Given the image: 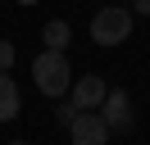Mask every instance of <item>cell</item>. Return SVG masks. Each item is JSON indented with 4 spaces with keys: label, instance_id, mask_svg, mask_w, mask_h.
Returning a JSON list of instances; mask_svg holds the SVG:
<instances>
[{
    "label": "cell",
    "instance_id": "3",
    "mask_svg": "<svg viewBox=\"0 0 150 145\" xmlns=\"http://www.w3.org/2000/svg\"><path fill=\"white\" fill-rule=\"evenodd\" d=\"M68 136H73V145H109V127H105V118L96 113V109H82V113H73V122H68Z\"/></svg>",
    "mask_w": 150,
    "mask_h": 145
},
{
    "label": "cell",
    "instance_id": "1",
    "mask_svg": "<svg viewBox=\"0 0 150 145\" xmlns=\"http://www.w3.org/2000/svg\"><path fill=\"white\" fill-rule=\"evenodd\" d=\"M32 77H37V91L50 100L68 95V86H73V72H68V54L64 50H41L37 59H32Z\"/></svg>",
    "mask_w": 150,
    "mask_h": 145
},
{
    "label": "cell",
    "instance_id": "2",
    "mask_svg": "<svg viewBox=\"0 0 150 145\" xmlns=\"http://www.w3.org/2000/svg\"><path fill=\"white\" fill-rule=\"evenodd\" d=\"M132 9H123V5H105L100 14L91 18V41L96 45H123L132 36Z\"/></svg>",
    "mask_w": 150,
    "mask_h": 145
},
{
    "label": "cell",
    "instance_id": "9",
    "mask_svg": "<svg viewBox=\"0 0 150 145\" xmlns=\"http://www.w3.org/2000/svg\"><path fill=\"white\" fill-rule=\"evenodd\" d=\"M73 113H77L73 104H59V109H55V118H59V127H68V122H73Z\"/></svg>",
    "mask_w": 150,
    "mask_h": 145
},
{
    "label": "cell",
    "instance_id": "11",
    "mask_svg": "<svg viewBox=\"0 0 150 145\" xmlns=\"http://www.w3.org/2000/svg\"><path fill=\"white\" fill-rule=\"evenodd\" d=\"M14 5H37V0H14Z\"/></svg>",
    "mask_w": 150,
    "mask_h": 145
},
{
    "label": "cell",
    "instance_id": "5",
    "mask_svg": "<svg viewBox=\"0 0 150 145\" xmlns=\"http://www.w3.org/2000/svg\"><path fill=\"white\" fill-rule=\"evenodd\" d=\"M100 118H105V127L109 132H132V95L127 91H109L105 95V104H100Z\"/></svg>",
    "mask_w": 150,
    "mask_h": 145
},
{
    "label": "cell",
    "instance_id": "12",
    "mask_svg": "<svg viewBox=\"0 0 150 145\" xmlns=\"http://www.w3.org/2000/svg\"><path fill=\"white\" fill-rule=\"evenodd\" d=\"M14 145H28V141H14Z\"/></svg>",
    "mask_w": 150,
    "mask_h": 145
},
{
    "label": "cell",
    "instance_id": "6",
    "mask_svg": "<svg viewBox=\"0 0 150 145\" xmlns=\"http://www.w3.org/2000/svg\"><path fill=\"white\" fill-rule=\"evenodd\" d=\"M18 109H23L18 86H14L9 72H0V122H14V118H18Z\"/></svg>",
    "mask_w": 150,
    "mask_h": 145
},
{
    "label": "cell",
    "instance_id": "7",
    "mask_svg": "<svg viewBox=\"0 0 150 145\" xmlns=\"http://www.w3.org/2000/svg\"><path fill=\"white\" fill-rule=\"evenodd\" d=\"M41 41H46V50H68V41H73V27H68L64 18H50V23L41 27Z\"/></svg>",
    "mask_w": 150,
    "mask_h": 145
},
{
    "label": "cell",
    "instance_id": "4",
    "mask_svg": "<svg viewBox=\"0 0 150 145\" xmlns=\"http://www.w3.org/2000/svg\"><path fill=\"white\" fill-rule=\"evenodd\" d=\"M105 95H109V86H105V77H96V72H86V77H73V86H68V104L82 113V109H100Z\"/></svg>",
    "mask_w": 150,
    "mask_h": 145
},
{
    "label": "cell",
    "instance_id": "8",
    "mask_svg": "<svg viewBox=\"0 0 150 145\" xmlns=\"http://www.w3.org/2000/svg\"><path fill=\"white\" fill-rule=\"evenodd\" d=\"M14 59H18V50H14V41H0V72H9Z\"/></svg>",
    "mask_w": 150,
    "mask_h": 145
},
{
    "label": "cell",
    "instance_id": "10",
    "mask_svg": "<svg viewBox=\"0 0 150 145\" xmlns=\"http://www.w3.org/2000/svg\"><path fill=\"white\" fill-rule=\"evenodd\" d=\"M132 14H141V18H150V0H132Z\"/></svg>",
    "mask_w": 150,
    "mask_h": 145
}]
</instances>
